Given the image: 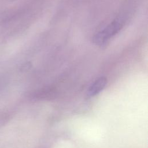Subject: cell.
Here are the masks:
<instances>
[{
    "instance_id": "obj_1",
    "label": "cell",
    "mask_w": 148,
    "mask_h": 148,
    "mask_svg": "<svg viewBox=\"0 0 148 148\" xmlns=\"http://www.w3.org/2000/svg\"><path fill=\"white\" fill-rule=\"evenodd\" d=\"M124 25V20L122 17L114 19L104 29L98 32L93 38V42L96 45H103L109 39L117 34Z\"/></svg>"
},
{
    "instance_id": "obj_2",
    "label": "cell",
    "mask_w": 148,
    "mask_h": 148,
    "mask_svg": "<svg viewBox=\"0 0 148 148\" xmlns=\"http://www.w3.org/2000/svg\"><path fill=\"white\" fill-rule=\"evenodd\" d=\"M107 83V79L105 77H101L97 79L88 88L87 95L88 97H93L100 91H101L105 87Z\"/></svg>"
}]
</instances>
